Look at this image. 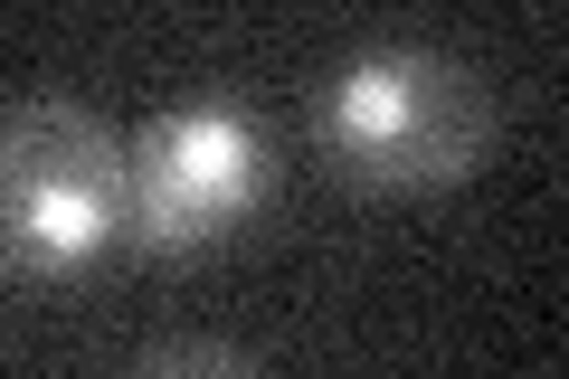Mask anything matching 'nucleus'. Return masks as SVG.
I'll return each mask as SVG.
<instances>
[{
    "mask_svg": "<svg viewBox=\"0 0 569 379\" xmlns=\"http://www.w3.org/2000/svg\"><path fill=\"white\" fill-rule=\"evenodd\" d=\"M276 200V133L228 96H190L162 123L133 133V247H190L238 238Z\"/></svg>",
    "mask_w": 569,
    "mask_h": 379,
    "instance_id": "7ed1b4c3",
    "label": "nucleus"
},
{
    "mask_svg": "<svg viewBox=\"0 0 569 379\" xmlns=\"http://www.w3.org/2000/svg\"><path fill=\"white\" fill-rule=\"evenodd\" d=\"M313 152L351 190H447L493 152V86L456 48L370 39L313 86Z\"/></svg>",
    "mask_w": 569,
    "mask_h": 379,
    "instance_id": "f257e3e1",
    "label": "nucleus"
},
{
    "mask_svg": "<svg viewBox=\"0 0 569 379\" xmlns=\"http://www.w3.org/2000/svg\"><path fill=\"white\" fill-rule=\"evenodd\" d=\"M133 247V142L77 96L0 104V276L77 285Z\"/></svg>",
    "mask_w": 569,
    "mask_h": 379,
    "instance_id": "f03ea898",
    "label": "nucleus"
},
{
    "mask_svg": "<svg viewBox=\"0 0 569 379\" xmlns=\"http://www.w3.org/2000/svg\"><path fill=\"white\" fill-rule=\"evenodd\" d=\"M133 379H257V360H238L228 341H152Z\"/></svg>",
    "mask_w": 569,
    "mask_h": 379,
    "instance_id": "20e7f679",
    "label": "nucleus"
}]
</instances>
